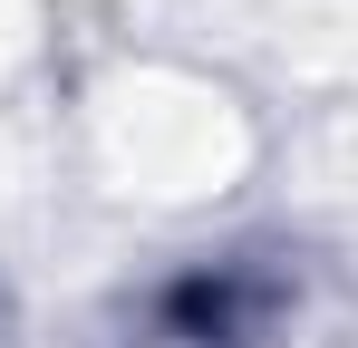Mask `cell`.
I'll return each mask as SVG.
<instances>
[{
	"instance_id": "cell-1",
	"label": "cell",
	"mask_w": 358,
	"mask_h": 348,
	"mask_svg": "<svg viewBox=\"0 0 358 348\" xmlns=\"http://www.w3.org/2000/svg\"><path fill=\"white\" fill-rule=\"evenodd\" d=\"M0 348H10V290H0Z\"/></svg>"
}]
</instances>
